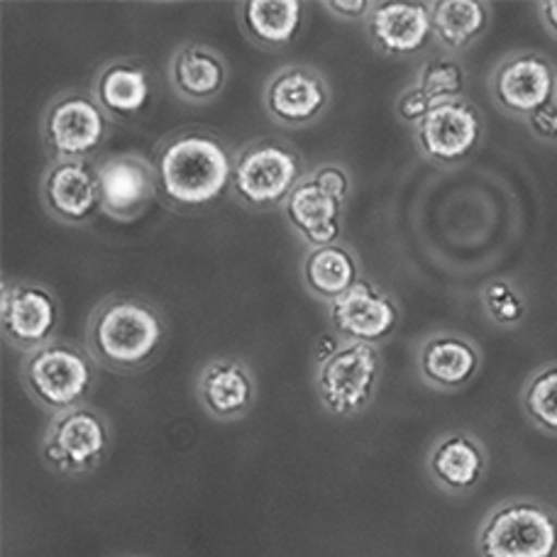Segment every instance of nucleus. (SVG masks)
<instances>
[{"label":"nucleus","mask_w":557,"mask_h":557,"mask_svg":"<svg viewBox=\"0 0 557 557\" xmlns=\"http://www.w3.org/2000/svg\"><path fill=\"white\" fill-rule=\"evenodd\" d=\"M262 106L276 125L301 131L327 113L331 86L315 66L286 64L267 78Z\"/></svg>","instance_id":"f8f14e48"},{"label":"nucleus","mask_w":557,"mask_h":557,"mask_svg":"<svg viewBox=\"0 0 557 557\" xmlns=\"http://www.w3.org/2000/svg\"><path fill=\"white\" fill-rule=\"evenodd\" d=\"M521 406L539 431L557 437V362L543 364L529 376L521 392Z\"/></svg>","instance_id":"a878e982"},{"label":"nucleus","mask_w":557,"mask_h":557,"mask_svg":"<svg viewBox=\"0 0 557 557\" xmlns=\"http://www.w3.org/2000/svg\"><path fill=\"white\" fill-rule=\"evenodd\" d=\"M308 174H311L313 182L321 186L323 191L335 196L337 201L347 203V196H350V191H352V184H350V174H347L345 166L325 162V164L313 166Z\"/></svg>","instance_id":"c85d7f7f"},{"label":"nucleus","mask_w":557,"mask_h":557,"mask_svg":"<svg viewBox=\"0 0 557 557\" xmlns=\"http://www.w3.org/2000/svg\"><path fill=\"white\" fill-rule=\"evenodd\" d=\"M227 82H231V66L213 47L186 42L176 47L169 59V86L184 103H213L223 96Z\"/></svg>","instance_id":"aec40b11"},{"label":"nucleus","mask_w":557,"mask_h":557,"mask_svg":"<svg viewBox=\"0 0 557 557\" xmlns=\"http://www.w3.org/2000/svg\"><path fill=\"white\" fill-rule=\"evenodd\" d=\"M384 374L376 345L345 343L315 367V394L333 418H355L370 409Z\"/></svg>","instance_id":"0eeeda50"},{"label":"nucleus","mask_w":557,"mask_h":557,"mask_svg":"<svg viewBox=\"0 0 557 557\" xmlns=\"http://www.w3.org/2000/svg\"><path fill=\"white\" fill-rule=\"evenodd\" d=\"M39 198L45 211L64 225H86L101 213L98 162H49Z\"/></svg>","instance_id":"2eb2a0df"},{"label":"nucleus","mask_w":557,"mask_h":557,"mask_svg":"<svg viewBox=\"0 0 557 557\" xmlns=\"http://www.w3.org/2000/svg\"><path fill=\"white\" fill-rule=\"evenodd\" d=\"M484 137L482 113L467 98L443 101L431 108L416 125V147L435 164L453 166L465 162Z\"/></svg>","instance_id":"ddd939ff"},{"label":"nucleus","mask_w":557,"mask_h":557,"mask_svg":"<svg viewBox=\"0 0 557 557\" xmlns=\"http://www.w3.org/2000/svg\"><path fill=\"white\" fill-rule=\"evenodd\" d=\"M111 450L113 425L91 404L52 416L42 435V462L62 476L96 472Z\"/></svg>","instance_id":"6e6552de"},{"label":"nucleus","mask_w":557,"mask_h":557,"mask_svg":"<svg viewBox=\"0 0 557 557\" xmlns=\"http://www.w3.org/2000/svg\"><path fill=\"white\" fill-rule=\"evenodd\" d=\"M62 308L54 292L27 278H5L0 292V333L23 355L57 341Z\"/></svg>","instance_id":"1a4fd4ad"},{"label":"nucleus","mask_w":557,"mask_h":557,"mask_svg":"<svg viewBox=\"0 0 557 557\" xmlns=\"http://www.w3.org/2000/svg\"><path fill=\"white\" fill-rule=\"evenodd\" d=\"M343 345V337H337L335 333H325L321 341H318V350H315V362H323V360H327V357H331L337 347Z\"/></svg>","instance_id":"72a5a7b5"},{"label":"nucleus","mask_w":557,"mask_h":557,"mask_svg":"<svg viewBox=\"0 0 557 557\" xmlns=\"http://www.w3.org/2000/svg\"><path fill=\"white\" fill-rule=\"evenodd\" d=\"M169 343V323L159 306L139 296L113 294L88 315L86 350L98 367L133 376L157 364Z\"/></svg>","instance_id":"f03ea898"},{"label":"nucleus","mask_w":557,"mask_h":557,"mask_svg":"<svg viewBox=\"0 0 557 557\" xmlns=\"http://www.w3.org/2000/svg\"><path fill=\"white\" fill-rule=\"evenodd\" d=\"M101 213L113 221L131 223L159 198L152 159L139 152H121L98 162Z\"/></svg>","instance_id":"4468645a"},{"label":"nucleus","mask_w":557,"mask_h":557,"mask_svg":"<svg viewBox=\"0 0 557 557\" xmlns=\"http://www.w3.org/2000/svg\"><path fill=\"white\" fill-rule=\"evenodd\" d=\"M91 94L113 123L133 125L154 103V76L139 59L121 57L98 69Z\"/></svg>","instance_id":"dca6fc26"},{"label":"nucleus","mask_w":557,"mask_h":557,"mask_svg":"<svg viewBox=\"0 0 557 557\" xmlns=\"http://www.w3.org/2000/svg\"><path fill=\"white\" fill-rule=\"evenodd\" d=\"M431 108H433V101L425 96V91L418 84L404 88L399 101H396V113H399V117L406 125H413V127L421 123L428 113H431Z\"/></svg>","instance_id":"c756f323"},{"label":"nucleus","mask_w":557,"mask_h":557,"mask_svg":"<svg viewBox=\"0 0 557 557\" xmlns=\"http://www.w3.org/2000/svg\"><path fill=\"white\" fill-rule=\"evenodd\" d=\"M235 149L211 127H178L154 147L157 194L178 215H201L231 194Z\"/></svg>","instance_id":"f257e3e1"},{"label":"nucleus","mask_w":557,"mask_h":557,"mask_svg":"<svg viewBox=\"0 0 557 557\" xmlns=\"http://www.w3.org/2000/svg\"><path fill=\"white\" fill-rule=\"evenodd\" d=\"M480 557H557V513L533 496L496 504L476 529Z\"/></svg>","instance_id":"39448f33"},{"label":"nucleus","mask_w":557,"mask_h":557,"mask_svg":"<svg viewBox=\"0 0 557 557\" xmlns=\"http://www.w3.org/2000/svg\"><path fill=\"white\" fill-rule=\"evenodd\" d=\"M525 125L531 127V133L543 139V143H557V101L548 108H543L535 115H531Z\"/></svg>","instance_id":"2f4dec72"},{"label":"nucleus","mask_w":557,"mask_h":557,"mask_svg":"<svg viewBox=\"0 0 557 557\" xmlns=\"http://www.w3.org/2000/svg\"><path fill=\"white\" fill-rule=\"evenodd\" d=\"M490 94L499 111L529 121L557 101V69L541 52H513L496 64Z\"/></svg>","instance_id":"9d476101"},{"label":"nucleus","mask_w":557,"mask_h":557,"mask_svg":"<svg viewBox=\"0 0 557 557\" xmlns=\"http://www.w3.org/2000/svg\"><path fill=\"white\" fill-rule=\"evenodd\" d=\"M399 323L401 308L394 296L364 276L350 292L327 304V325L345 343L380 347L396 333Z\"/></svg>","instance_id":"9b49d317"},{"label":"nucleus","mask_w":557,"mask_h":557,"mask_svg":"<svg viewBox=\"0 0 557 557\" xmlns=\"http://www.w3.org/2000/svg\"><path fill=\"white\" fill-rule=\"evenodd\" d=\"M196 396L206 416L218 423L240 421L255 409L257 380L252 367L237 357H215L196 380Z\"/></svg>","instance_id":"a211bd4d"},{"label":"nucleus","mask_w":557,"mask_h":557,"mask_svg":"<svg viewBox=\"0 0 557 557\" xmlns=\"http://www.w3.org/2000/svg\"><path fill=\"white\" fill-rule=\"evenodd\" d=\"M418 374L437 392L465 389L482 370V352L470 337L437 333L418 347Z\"/></svg>","instance_id":"412c9836"},{"label":"nucleus","mask_w":557,"mask_h":557,"mask_svg":"<svg viewBox=\"0 0 557 557\" xmlns=\"http://www.w3.org/2000/svg\"><path fill=\"white\" fill-rule=\"evenodd\" d=\"M284 218L292 231L301 237L308 250L341 243L345 223V203L323 191L311 174L294 188L284 203Z\"/></svg>","instance_id":"4be33fe9"},{"label":"nucleus","mask_w":557,"mask_h":557,"mask_svg":"<svg viewBox=\"0 0 557 557\" xmlns=\"http://www.w3.org/2000/svg\"><path fill=\"white\" fill-rule=\"evenodd\" d=\"M425 470L443 492L465 496L482 484L490 470V455L476 435L450 431L433 443L425 457Z\"/></svg>","instance_id":"6ab92c4d"},{"label":"nucleus","mask_w":557,"mask_h":557,"mask_svg":"<svg viewBox=\"0 0 557 557\" xmlns=\"http://www.w3.org/2000/svg\"><path fill=\"white\" fill-rule=\"evenodd\" d=\"M364 33L376 52L386 57H411L423 52L433 37L431 3L418 0H380L370 17L364 20Z\"/></svg>","instance_id":"f3484780"},{"label":"nucleus","mask_w":557,"mask_h":557,"mask_svg":"<svg viewBox=\"0 0 557 557\" xmlns=\"http://www.w3.org/2000/svg\"><path fill=\"white\" fill-rule=\"evenodd\" d=\"M237 25L255 47L284 52L301 39L308 5L301 0H243L235 8Z\"/></svg>","instance_id":"5701e85b"},{"label":"nucleus","mask_w":557,"mask_h":557,"mask_svg":"<svg viewBox=\"0 0 557 557\" xmlns=\"http://www.w3.org/2000/svg\"><path fill=\"white\" fill-rule=\"evenodd\" d=\"M416 84L423 88L425 96L431 98L433 106L443 101H455L462 98L467 86L465 66L453 57H431L418 72Z\"/></svg>","instance_id":"bb28decb"},{"label":"nucleus","mask_w":557,"mask_h":557,"mask_svg":"<svg viewBox=\"0 0 557 557\" xmlns=\"http://www.w3.org/2000/svg\"><path fill=\"white\" fill-rule=\"evenodd\" d=\"M113 121L91 88H64L42 113V145L49 162H94L108 143Z\"/></svg>","instance_id":"423d86ee"},{"label":"nucleus","mask_w":557,"mask_h":557,"mask_svg":"<svg viewBox=\"0 0 557 557\" xmlns=\"http://www.w3.org/2000/svg\"><path fill=\"white\" fill-rule=\"evenodd\" d=\"M323 8L333 17L345 20V23H360V20L370 17L374 3H370V0H327Z\"/></svg>","instance_id":"7c9ffc66"},{"label":"nucleus","mask_w":557,"mask_h":557,"mask_svg":"<svg viewBox=\"0 0 557 557\" xmlns=\"http://www.w3.org/2000/svg\"><path fill=\"white\" fill-rule=\"evenodd\" d=\"M301 278L308 294L327 306L360 282V260H357L352 247L343 243L315 247L304 257Z\"/></svg>","instance_id":"b1692460"},{"label":"nucleus","mask_w":557,"mask_h":557,"mask_svg":"<svg viewBox=\"0 0 557 557\" xmlns=\"http://www.w3.org/2000/svg\"><path fill=\"white\" fill-rule=\"evenodd\" d=\"M482 306L484 313L496 325L516 327L525 318V298L509 278H492L482 286Z\"/></svg>","instance_id":"cd10ccee"},{"label":"nucleus","mask_w":557,"mask_h":557,"mask_svg":"<svg viewBox=\"0 0 557 557\" xmlns=\"http://www.w3.org/2000/svg\"><path fill=\"white\" fill-rule=\"evenodd\" d=\"M306 166L294 145L267 137L237 149L231 196L255 213L284 208L294 188L306 178Z\"/></svg>","instance_id":"20e7f679"},{"label":"nucleus","mask_w":557,"mask_h":557,"mask_svg":"<svg viewBox=\"0 0 557 557\" xmlns=\"http://www.w3.org/2000/svg\"><path fill=\"white\" fill-rule=\"evenodd\" d=\"M535 8H539L541 23L545 25V29H548L553 37H557V0H543V3Z\"/></svg>","instance_id":"473e14b6"},{"label":"nucleus","mask_w":557,"mask_h":557,"mask_svg":"<svg viewBox=\"0 0 557 557\" xmlns=\"http://www.w3.org/2000/svg\"><path fill=\"white\" fill-rule=\"evenodd\" d=\"M20 382L29 401L52 418L88 404L98 382V364L86 345L57 337L23 357Z\"/></svg>","instance_id":"7ed1b4c3"},{"label":"nucleus","mask_w":557,"mask_h":557,"mask_svg":"<svg viewBox=\"0 0 557 557\" xmlns=\"http://www.w3.org/2000/svg\"><path fill=\"white\" fill-rule=\"evenodd\" d=\"M433 37L447 52H462L490 27L492 8L482 0H437L431 3Z\"/></svg>","instance_id":"393cba45"}]
</instances>
